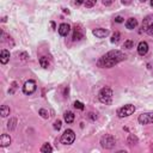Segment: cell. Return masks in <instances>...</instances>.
Wrapping results in <instances>:
<instances>
[{"label":"cell","instance_id":"1","mask_svg":"<svg viewBox=\"0 0 153 153\" xmlns=\"http://www.w3.org/2000/svg\"><path fill=\"white\" fill-rule=\"evenodd\" d=\"M124 60H126V54H123L121 50H110L106 54H104L102 57H99V60L97 61V66L100 68H111Z\"/></svg>","mask_w":153,"mask_h":153},{"label":"cell","instance_id":"2","mask_svg":"<svg viewBox=\"0 0 153 153\" xmlns=\"http://www.w3.org/2000/svg\"><path fill=\"white\" fill-rule=\"evenodd\" d=\"M98 100L105 105L111 104L112 102V90L110 87H103L98 93Z\"/></svg>","mask_w":153,"mask_h":153},{"label":"cell","instance_id":"3","mask_svg":"<svg viewBox=\"0 0 153 153\" xmlns=\"http://www.w3.org/2000/svg\"><path fill=\"white\" fill-rule=\"evenodd\" d=\"M100 146L103 148H106V149H111L116 146V139L110 135V134H105L104 136H102L100 139Z\"/></svg>","mask_w":153,"mask_h":153},{"label":"cell","instance_id":"4","mask_svg":"<svg viewBox=\"0 0 153 153\" xmlns=\"http://www.w3.org/2000/svg\"><path fill=\"white\" fill-rule=\"evenodd\" d=\"M142 29L143 31L149 35V36H153V14H148L143 18L142 20Z\"/></svg>","mask_w":153,"mask_h":153},{"label":"cell","instance_id":"5","mask_svg":"<svg viewBox=\"0 0 153 153\" xmlns=\"http://www.w3.org/2000/svg\"><path fill=\"white\" fill-rule=\"evenodd\" d=\"M74 140H75V134L72 129H66L60 137V141L63 145H72L74 142Z\"/></svg>","mask_w":153,"mask_h":153},{"label":"cell","instance_id":"6","mask_svg":"<svg viewBox=\"0 0 153 153\" xmlns=\"http://www.w3.org/2000/svg\"><path fill=\"white\" fill-rule=\"evenodd\" d=\"M134 111H135V106H134L133 104H126L124 106H122V108H120V109L117 110V116H118L120 118L128 117V116L133 115Z\"/></svg>","mask_w":153,"mask_h":153},{"label":"cell","instance_id":"7","mask_svg":"<svg viewBox=\"0 0 153 153\" xmlns=\"http://www.w3.org/2000/svg\"><path fill=\"white\" fill-rule=\"evenodd\" d=\"M36 87L37 86H36V81L35 80H27L23 85V93L31 94V93H33L36 91Z\"/></svg>","mask_w":153,"mask_h":153},{"label":"cell","instance_id":"8","mask_svg":"<svg viewBox=\"0 0 153 153\" xmlns=\"http://www.w3.org/2000/svg\"><path fill=\"white\" fill-rule=\"evenodd\" d=\"M137 121L140 124H151L153 123V112H143L141 115H139Z\"/></svg>","mask_w":153,"mask_h":153},{"label":"cell","instance_id":"9","mask_svg":"<svg viewBox=\"0 0 153 153\" xmlns=\"http://www.w3.org/2000/svg\"><path fill=\"white\" fill-rule=\"evenodd\" d=\"M92 35L96 36L97 38H104L109 35V31L106 29H103V27H98V29H94L92 30Z\"/></svg>","mask_w":153,"mask_h":153},{"label":"cell","instance_id":"10","mask_svg":"<svg viewBox=\"0 0 153 153\" xmlns=\"http://www.w3.org/2000/svg\"><path fill=\"white\" fill-rule=\"evenodd\" d=\"M137 53H139V55H141V56H145V55L148 53V44H147V42L141 41V42L137 44Z\"/></svg>","mask_w":153,"mask_h":153},{"label":"cell","instance_id":"11","mask_svg":"<svg viewBox=\"0 0 153 153\" xmlns=\"http://www.w3.org/2000/svg\"><path fill=\"white\" fill-rule=\"evenodd\" d=\"M81 38H84V32L79 25H75L73 30V41H80Z\"/></svg>","mask_w":153,"mask_h":153},{"label":"cell","instance_id":"12","mask_svg":"<svg viewBox=\"0 0 153 153\" xmlns=\"http://www.w3.org/2000/svg\"><path fill=\"white\" fill-rule=\"evenodd\" d=\"M57 31H59V33H60L61 36H67V35H68V32L71 31V25H69V24H67V23H62V24H60V25H59Z\"/></svg>","mask_w":153,"mask_h":153},{"label":"cell","instance_id":"13","mask_svg":"<svg viewBox=\"0 0 153 153\" xmlns=\"http://www.w3.org/2000/svg\"><path fill=\"white\" fill-rule=\"evenodd\" d=\"M12 142V139L8 134H1L0 136V146L1 147H6V146H10Z\"/></svg>","mask_w":153,"mask_h":153},{"label":"cell","instance_id":"14","mask_svg":"<svg viewBox=\"0 0 153 153\" xmlns=\"http://www.w3.org/2000/svg\"><path fill=\"white\" fill-rule=\"evenodd\" d=\"M8 61H10V51L6 49H2L0 53V62L2 65H6Z\"/></svg>","mask_w":153,"mask_h":153},{"label":"cell","instance_id":"15","mask_svg":"<svg viewBox=\"0 0 153 153\" xmlns=\"http://www.w3.org/2000/svg\"><path fill=\"white\" fill-rule=\"evenodd\" d=\"M137 26V20L135 19V18H129V19H127V22H126V27L128 29V30H134L135 27Z\"/></svg>","mask_w":153,"mask_h":153},{"label":"cell","instance_id":"16","mask_svg":"<svg viewBox=\"0 0 153 153\" xmlns=\"http://www.w3.org/2000/svg\"><path fill=\"white\" fill-rule=\"evenodd\" d=\"M74 114L72 112V111H67V112H65V115H63V118H65V122H67V123H72L73 121H74Z\"/></svg>","mask_w":153,"mask_h":153},{"label":"cell","instance_id":"17","mask_svg":"<svg viewBox=\"0 0 153 153\" xmlns=\"http://www.w3.org/2000/svg\"><path fill=\"white\" fill-rule=\"evenodd\" d=\"M16 127H17V118H10L8 120V122H7V129L8 130H14L16 129Z\"/></svg>","mask_w":153,"mask_h":153},{"label":"cell","instance_id":"18","mask_svg":"<svg viewBox=\"0 0 153 153\" xmlns=\"http://www.w3.org/2000/svg\"><path fill=\"white\" fill-rule=\"evenodd\" d=\"M10 112H11V110H10V106H7V105H1V108H0V114H1V116L2 117H7L8 115H10Z\"/></svg>","mask_w":153,"mask_h":153},{"label":"cell","instance_id":"19","mask_svg":"<svg viewBox=\"0 0 153 153\" xmlns=\"http://www.w3.org/2000/svg\"><path fill=\"white\" fill-rule=\"evenodd\" d=\"M39 151H41L42 153H50V152H53V147H51L48 142H45V143L42 145V147L39 148Z\"/></svg>","mask_w":153,"mask_h":153},{"label":"cell","instance_id":"20","mask_svg":"<svg viewBox=\"0 0 153 153\" xmlns=\"http://www.w3.org/2000/svg\"><path fill=\"white\" fill-rule=\"evenodd\" d=\"M39 65L43 68H48L49 67V60H48V57H45V56L39 57Z\"/></svg>","mask_w":153,"mask_h":153},{"label":"cell","instance_id":"21","mask_svg":"<svg viewBox=\"0 0 153 153\" xmlns=\"http://www.w3.org/2000/svg\"><path fill=\"white\" fill-rule=\"evenodd\" d=\"M120 37H121V33H120L118 31H115V32L112 33V36H111L110 42H111V43H117V42L120 41Z\"/></svg>","mask_w":153,"mask_h":153},{"label":"cell","instance_id":"22","mask_svg":"<svg viewBox=\"0 0 153 153\" xmlns=\"http://www.w3.org/2000/svg\"><path fill=\"white\" fill-rule=\"evenodd\" d=\"M127 142H128V145H135L136 142H137V137L135 136V135H133V134H130L129 136H128V140H127Z\"/></svg>","mask_w":153,"mask_h":153},{"label":"cell","instance_id":"23","mask_svg":"<svg viewBox=\"0 0 153 153\" xmlns=\"http://www.w3.org/2000/svg\"><path fill=\"white\" fill-rule=\"evenodd\" d=\"M133 47H134V42L131 39H128L123 43V48H126V49H131Z\"/></svg>","mask_w":153,"mask_h":153},{"label":"cell","instance_id":"24","mask_svg":"<svg viewBox=\"0 0 153 153\" xmlns=\"http://www.w3.org/2000/svg\"><path fill=\"white\" fill-rule=\"evenodd\" d=\"M84 5H85L86 8H91V7H93L96 5V0H85Z\"/></svg>","mask_w":153,"mask_h":153},{"label":"cell","instance_id":"25","mask_svg":"<svg viewBox=\"0 0 153 153\" xmlns=\"http://www.w3.org/2000/svg\"><path fill=\"white\" fill-rule=\"evenodd\" d=\"M38 114H39L43 118H45V120H47V118H49V114H48V111H47L45 109H39Z\"/></svg>","mask_w":153,"mask_h":153},{"label":"cell","instance_id":"26","mask_svg":"<svg viewBox=\"0 0 153 153\" xmlns=\"http://www.w3.org/2000/svg\"><path fill=\"white\" fill-rule=\"evenodd\" d=\"M73 105H74V108H75V109H79V110H84V108H85V106H84V104H82L81 102H79V100H75Z\"/></svg>","mask_w":153,"mask_h":153},{"label":"cell","instance_id":"27","mask_svg":"<svg viewBox=\"0 0 153 153\" xmlns=\"http://www.w3.org/2000/svg\"><path fill=\"white\" fill-rule=\"evenodd\" d=\"M61 126H62V122H61L60 120L55 121V122H54V124H53V127H54V129H55V130H60V129H61Z\"/></svg>","mask_w":153,"mask_h":153},{"label":"cell","instance_id":"28","mask_svg":"<svg viewBox=\"0 0 153 153\" xmlns=\"http://www.w3.org/2000/svg\"><path fill=\"white\" fill-rule=\"evenodd\" d=\"M16 88H17V82H16V81H13V82H12V87L8 90V93H10V94H13V93H14V91H16Z\"/></svg>","mask_w":153,"mask_h":153},{"label":"cell","instance_id":"29","mask_svg":"<svg viewBox=\"0 0 153 153\" xmlns=\"http://www.w3.org/2000/svg\"><path fill=\"white\" fill-rule=\"evenodd\" d=\"M112 1H114V0H102L103 5H105V6H109V5H111V4H112Z\"/></svg>","mask_w":153,"mask_h":153},{"label":"cell","instance_id":"30","mask_svg":"<svg viewBox=\"0 0 153 153\" xmlns=\"http://www.w3.org/2000/svg\"><path fill=\"white\" fill-rule=\"evenodd\" d=\"M115 22H116V23H123V17L117 16V17L115 18Z\"/></svg>","mask_w":153,"mask_h":153},{"label":"cell","instance_id":"31","mask_svg":"<svg viewBox=\"0 0 153 153\" xmlns=\"http://www.w3.org/2000/svg\"><path fill=\"white\" fill-rule=\"evenodd\" d=\"M131 1H133V0H121V2H122L123 5H126V6H127V5H130Z\"/></svg>","mask_w":153,"mask_h":153},{"label":"cell","instance_id":"32","mask_svg":"<svg viewBox=\"0 0 153 153\" xmlns=\"http://www.w3.org/2000/svg\"><path fill=\"white\" fill-rule=\"evenodd\" d=\"M84 2H85V0H74V4L78 5V6L81 5V4H84Z\"/></svg>","mask_w":153,"mask_h":153},{"label":"cell","instance_id":"33","mask_svg":"<svg viewBox=\"0 0 153 153\" xmlns=\"http://www.w3.org/2000/svg\"><path fill=\"white\" fill-rule=\"evenodd\" d=\"M90 117H91L92 120H94V118H97V116H94V114H93V112H90Z\"/></svg>","mask_w":153,"mask_h":153},{"label":"cell","instance_id":"34","mask_svg":"<svg viewBox=\"0 0 153 153\" xmlns=\"http://www.w3.org/2000/svg\"><path fill=\"white\" fill-rule=\"evenodd\" d=\"M63 12H65V13H67V14L69 13V11H68V10H66V8H63Z\"/></svg>","mask_w":153,"mask_h":153},{"label":"cell","instance_id":"35","mask_svg":"<svg viewBox=\"0 0 153 153\" xmlns=\"http://www.w3.org/2000/svg\"><path fill=\"white\" fill-rule=\"evenodd\" d=\"M151 6L153 7V0H151Z\"/></svg>","mask_w":153,"mask_h":153},{"label":"cell","instance_id":"36","mask_svg":"<svg viewBox=\"0 0 153 153\" xmlns=\"http://www.w3.org/2000/svg\"><path fill=\"white\" fill-rule=\"evenodd\" d=\"M140 1H141V2H145V1H147V0H140Z\"/></svg>","mask_w":153,"mask_h":153}]
</instances>
